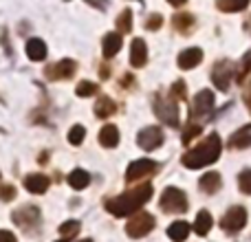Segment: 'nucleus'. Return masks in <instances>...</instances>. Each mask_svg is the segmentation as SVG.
Wrapping results in <instances>:
<instances>
[{"instance_id":"obj_29","label":"nucleus","mask_w":251,"mask_h":242,"mask_svg":"<svg viewBox=\"0 0 251 242\" xmlns=\"http://www.w3.org/2000/svg\"><path fill=\"white\" fill-rule=\"evenodd\" d=\"M97 91H100V86H97L95 82H79L77 88H75V93H77L79 97H93Z\"/></svg>"},{"instance_id":"obj_17","label":"nucleus","mask_w":251,"mask_h":242,"mask_svg":"<svg viewBox=\"0 0 251 242\" xmlns=\"http://www.w3.org/2000/svg\"><path fill=\"white\" fill-rule=\"evenodd\" d=\"M104 57H115L119 51H122V47H124V40H122V35L119 33H108L104 38Z\"/></svg>"},{"instance_id":"obj_34","label":"nucleus","mask_w":251,"mask_h":242,"mask_svg":"<svg viewBox=\"0 0 251 242\" xmlns=\"http://www.w3.org/2000/svg\"><path fill=\"white\" fill-rule=\"evenodd\" d=\"M161 24H163V16H159V13H152V16L148 18V22H146V29L156 31V29H161Z\"/></svg>"},{"instance_id":"obj_22","label":"nucleus","mask_w":251,"mask_h":242,"mask_svg":"<svg viewBox=\"0 0 251 242\" xmlns=\"http://www.w3.org/2000/svg\"><path fill=\"white\" fill-rule=\"evenodd\" d=\"M212 225H214V220H212V216H209V212L203 209V212L196 214V220H194V227H192V229H194L199 236H207L209 229H212Z\"/></svg>"},{"instance_id":"obj_42","label":"nucleus","mask_w":251,"mask_h":242,"mask_svg":"<svg viewBox=\"0 0 251 242\" xmlns=\"http://www.w3.org/2000/svg\"><path fill=\"white\" fill-rule=\"evenodd\" d=\"M79 242H93V240H79Z\"/></svg>"},{"instance_id":"obj_23","label":"nucleus","mask_w":251,"mask_h":242,"mask_svg":"<svg viewBox=\"0 0 251 242\" xmlns=\"http://www.w3.org/2000/svg\"><path fill=\"white\" fill-rule=\"evenodd\" d=\"M88 183H91V174L84 169H73L69 174V185L73 190H84V187H88Z\"/></svg>"},{"instance_id":"obj_14","label":"nucleus","mask_w":251,"mask_h":242,"mask_svg":"<svg viewBox=\"0 0 251 242\" xmlns=\"http://www.w3.org/2000/svg\"><path fill=\"white\" fill-rule=\"evenodd\" d=\"M201 60H203V51L201 48H185V51L178 55V66H181L183 71H190L194 69V66L201 64Z\"/></svg>"},{"instance_id":"obj_19","label":"nucleus","mask_w":251,"mask_h":242,"mask_svg":"<svg viewBox=\"0 0 251 242\" xmlns=\"http://www.w3.org/2000/svg\"><path fill=\"white\" fill-rule=\"evenodd\" d=\"M168 236L172 242H183L187 240V236H190V225H187L185 220H176L172 222V225L168 227Z\"/></svg>"},{"instance_id":"obj_32","label":"nucleus","mask_w":251,"mask_h":242,"mask_svg":"<svg viewBox=\"0 0 251 242\" xmlns=\"http://www.w3.org/2000/svg\"><path fill=\"white\" fill-rule=\"evenodd\" d=\"M185 97H187V93H185V82H183V79H178V82L172 84V99L183 101Z\"/></svg>"},{"instance_id":"obj_31","label":"nucleus","mask_w":251,"mask_h":242,"mask_svg":"<svg viewBox=\"0 0 251 242\" xmlns=\"http://www.w3.org/2000/svg\"><path fill=\"white\" fill-rule=\"evenodd\" d=\"M238 187L243 194H251V169H245L238 176Z\"/></svg>"},{"instance_id":"obj_37","label":"nucleus","mask_w":251,"mask_h":242,"mask_svg":"<svg viewBox=\"0 0 251 242\" xmlns=\"http://www.w3.org/2000/svg\"><path fill=\"white\" fill-rule=\"evenodd\" d=\"M0 242H18V240H16V236H13L11 231L0 229Z\"/></svg>"},{"instance_id":"obj_18","label":"nucleus","mask_w":251,"mask_h":242,"mask_svg":"<svg viewBox=\"0 0 251 242\" xmlns=\"http://www.w3.org/2000/svg\"><path fill=\"white\" fill-rule=\"evenodd\" d=\"M199 187L205 192V194H214V192L221 190V174L218 172H207L201 176Z\"/></svg>"},{"instance_id":"obj_6","label":"nucleus","mask_w":251,"mask_h":242,"mask_svg":"<svg viewBox=\"0 0 251 242\" xmlns=\"http://www.w3.org/2000/svg\"><path fill=\"white\" fill-rule=\"evenodd\" d=\"M156 169H159V165L150 159L132 161V163L128 165V169H126V181L134 183V181H139V178H148V176H152Z\"/></svg>"},{"instance_id":"obj_24","label":"nucleus","mask_w":251,"mask_h":242,"mask_svg":"<svg viewBox=\"0 0 251 242\" xmlns=\"http://www.w3.org/2000/svg\"><path fill=\"white\" fill-rule=\"evenodd\" d=\"M249 2L251 0H218L216 7L225 13H238V11H243V9H247Z\"/></svg>"},{"instance_id":"obj_16","label":"nucleus","mask_w":251,"mask_h":242,"mask_svg":"<svg viewBox=\"0 0 251 242\" xmlns=\"http://www.w3.org/2000/svg\"><path fill=\"white\" fill-rule=\"evenodd\" d=\"M26 55H29L31 62H42L47 57V44L40 38H33L26 42Z\"/></svg>"},{"instance_id":"obj_21","label":"nucleus","mask_w":251,"mask_h":242,"mask_svg":"<svg viewBox=\"0 0 251 242\" xmlns=\"http://www.w3.org/2000/svg\"><path fill=\"white\" fill-rule=\"evenodd\" d=\"M100 143L104 147H117V143H119V130H117V125H104L101 128V132H100Z\"/></svg>"},{"instance_id":"obj_1","label":"nucleus","mask_w":251,"mask_h":242,"mask_svg":"<svg viewBox=\"0 0 251 242\" xmlns=\"http://www.w3.org/2000/svg\"><path fill=\"white\" fill-rule=\"evenodd\" d=\"M150 196H152V185H150V183H146V185L137 187V190L126 192V194H122V196L106 198L104 200V207L108 209L113 216L126 218V216H132V214H137L139 209H141L143 205L150 200Z\"/></svg>"},{"instance_id":"obj_2","label":"nucleus","mask_w":251,"mask_h":242,"mask_svg":"<svg viewBox=\"0 0 251 242\" xmlns=\"http://www.w3.org/2000/svg\"><path fill=\"white\" fill-rule=\"evenodd\" d=\"M221 147H223L221 145V137L214 132V134H209L203 143H199L194 150L185 152L181 161H183V165H185V168H190V169L205 168V165L214 163V161L221 156Z\"/></svg>"},{"instance_id":"obj_3","label":"nucleus","mask_w":251,"mask_h":242,"mask_svg":"<svg viewBox=\"0 0 251 242\" xmlns=\"http://www.w3.org/2000/svg\"><path fill=\"white\" fill-rule=\"evenodd\" d=\"M154 113L156 117L163 121L165 125H172V128H178V121H181V115H178V104L172 97H156L154 99Z\"/></svg>"},{"instance_id":"obj_11","label":"nucleus","mask_w":251,"mask_h":242,"mask_svg":"<svg viewBox=\"0 0 251 242\" xmlns=\"http://www.w3.org/2000/svg\"><path fill=\"white\" fill-rule=\"evenodd\" d=\"M75 71H77V64H75L73 60H62V62H57V64H53L47 69V79H51V82L69 79L75 75Z\"/></svg>"},{"instance_id":"obj_38","label":"nucleus","mask_w":251,"mask_h":242,"mask_svg":"<svg viewBox=\"0 0 251 242\" xmlns=\"http://www.w3.org/2000/svg\"><path fill=\"white\" fill-rule=\"evenodd\" d=\"M88 2H91L93 7H97V9H106V7H108V0H88Z\"/></svg>"},{"instance_id":"obj_40","label":"nucleus","mask_w":251,"mask_h":242,"mask_svg":"<svg viewBox=\"0 0 251 242\" xmlns=\"http://www.w3.org/2000/svg\"><path fill=\"white\" fill-rule=\"evenodd\" d=\"M245 104H247V108H249V113H251V91L245 95Z\"/></svg>"},{"instance_id":"obj_13","label":"nucleus","mask_w":251,"mask_h":242,"mask_svg":"<svg viewBox=\"0 0 251 242\" xmlns=\"http://www.w3.org/2000/svg\"><path fill=\"white\" fill-rule=\"evenodd\" d=\"M146 62H148L146 42H143L141 38L132 40V44H130V64H132L134 69H141V66H146Z\"/></svg>"},{"instance_id":"obj_10","label":"nucleus","mask_w":251,"mask_h":242,"mask_svg":"<svg viewBox=\"0 0 251 242\" xmlns=\"http://www.w3.org/2000/svg\"><path fill=\"white\" fill-rule=\"evenodd\" d=\"M229 79H231V62L221 60L218 64H214L212 82L218 91H227V88H229Z\"/></svg>"},{"instance_id":"obj_35","label":"nucleus","mask_w":251,"mask_h":242,"mask_svg":"<svg viewBox=\"0 0 251 242\" xmlns=\"http://www.w3.org/2000/svg\"><path fill=\"white\" fill-rule=\"evenodd\" d=\"M13 196H16V187L13 185H0V200L9 203V200H13Z\"/></svg>"},{"instance_id":"obj_12","label":"nucleus","mask_w":251,"mask_h":242,"mask_svg":"<svg viewBox=\"0 0 251 242\" xmlns=\"http://www.w3.org/2000/svg\"><path fill=\"white\" fill-rule=\"evenodd\" d=\"M214 108V93L212 91H201L192 99V117H203Z\"/></svg>"},{"instance_id":"obj_4","label":"nucleus","mask_w":251,"mask_h":242,"mask_svg":"<svg viewBox=\"0 0 251 242\" xmlns=\"http://www.w3.org/2000/svg\"><path fill=\"white\" fill-rule=\"evenodd\" d=\"M159 207L163 209L165 214H183L187 209V198L178 187H168V190L161 194Z\"/></svg>"},{"instance_id":"obj_7","label":"nucleus","mask_w":251,"mask_h":242,"mask_svg":"<svg viewBox=\"0 0 251 242\" xmlns=\"http://www.w3.org/2000/svg\"><path fill=\"white\" fill-rule=\"evenodd\" d=\"M245 225H247V209L245 207H231L221 220V227L227 234H238Z\"/></svg>"},{"instance_id":"obj_8","label":"nucleus","mask_w":251,"mask_h":242,"mask_svg":"<svg viewBox=\"0 0 251 242\" xmlns=\"http://www.w3.org/2000/svg\"><path fill=\"white\" fill-rule=\"evenodd\" d=\"M163 130L159 128V125H148V128H143L141 132H139V137H137V143L143 147V150H148V152H152V150H156V147L163 143Z\"/></svg>"},{"instance_id":"obj_39","label":"nucleus","mask_w":251,"mask_h":242,"mask_svg":"<svg viewBox=\"0 0 251 242\" xmlns=\"http://www.w3.org/2000/svg\"><path fill=\"white\" fill-rule=\"evenodd\" d=\"M170 4H172V7H181V4H185L187 0H168Z\"/></svg>"},{"instance_id":"obj_5","label":"nucleus","mask_w":251,"mask_h":242,"mask_svg":"<svg viewBox=\"0 0 251 242\" xmlns=\"http://www.w3.org/2000/svg\"><path fill=\"white\" fill-rule=\"evenodd\" d=\"M156 220L152 214H146V212H137L132 218H130V222L126 225V234L130 236V238H143V236H148L152 229H154Z\"/></svg>"},{"instance_id":"obj_25","label":"nucleus","mask_w":251,"mask_h":242,"mask_svg":"<svg viewBox=\"0 0 251 242\" xmlns=\"http://www.w3.org/2000/svg\"><path fill=\"white\" fill-rule=\"evenodd\" d=\"M113 113H115V101L110 99V97H101V99L95 104V115H97L100 119L110 117Z\"/></svg>"},{"instance_id":"obj_20","label":"nucleus","mask_w":251,"mask_h":242,"mask_svg":"<svg viewBox=\"0 0 251 242\" xmlns=\"http://www.w3.org/2000/svg\"><path fill=\"white\" fill-rule=\"evenodd\" d=\"M249 145H251V125L240 128L238 132L229 139V147H234V150H243V147H249Z\"/></svg>"},{"instance_id":"obj_41","label":"nucleus","mask_w":251,"mask_h":242,"mask_svg":"<svg viewBox=\"0 0 251 242\" xmlns=\"http://www.w3.org/2000/svg\"><path fill=\"white\" fill-rule=\"evenodd\" d=\"M101 77H104V79H106V77H110V71L106 69V66H104V69H101Z\"/></svg>"},{"instance_id":"obj_28","label":"nucleus","mask_w":251,"mask_h":242,"mask_svg":"<svg viewBox=\"0 0 251 242\" xmlns=\"http://www.w3.org/2000/svg\"><path fill=\"white\" fill-rule=\"evenodd\" d=\"M117 29L122 31V33H128V31L132 29V11H130V9H124V11L119 13V18H117Z\"/></svg>"},{"instance_id":"obj_30","label":"nucleus","mask_w":251,"mask_h":242,"mask_svg":"<svg viewBox=\"0 0 251 242\" xmlns=\"http://www.w3.org/2000/svg\"><path fill=\"white\" fill-rule=\"evenodd\" d=\"M84 137H86V130H84L82 125H73V128L69 130V141L73 143V145H79V143L84 141Z\"/></svg>"},{"instance_id":"obj_15","label":"nucleus","mask_w":251,"mask_h":242,"mask_svg":"<svg viewBox=\"0 0 251 242\" xmlns=\"http://www.w3.org/2000/svg\"><path fill=\"white\" fill-rule=\"evenodd\" d=\"M49 178L44 174H31V176L25 178V187L31 192V194H44L49 190Z\"/></svg>"},{"instance_id":"obj_26","label":"nucleus","mask_w":251,"mask_h":242,"mask_svg":"<svg viewBox=\"0 0 251 242\" xmlns=\"http://www.w3.org/2000/svg\"><path fill=\"white\" fill-rule=\"evenodd\" d=\"M60 234H62V240L57 242H69L71 238L79 234V222L77 220H66L64 225H60Z\"/></svg>"},{"instance_id":"obj_9","label":"nucleus","mask_w":251,"mask_h":242,"mask_svg":"<svg viewBox=\"0 0 251 242\" xmlns=\"http://www.w3.org/2000/svg\"><path fill=\"white\" fill-rule=\"evenodd\" d=\"M11 218L16 225L22 227V229H33L35 225H40V209L33 207V205H25V207L16 209Z\"/></svg>"},{"instance_id":"obj_33","label":"nucleus","mask_w":251,"mask_h":242,"mask_svg":"<svg viewBox=\"0 0 251 242\" xmlns=\"http://www.w3.org/2000/svg\"><path fill=\"white\" fill-rule=\"evenodd\" d=\"M249 69H251V53H247V55L243 57V62H240L238 75H236V77H238V82H243V79H245V75L249 73Z\"/></svg>"},{"instance_id":"obj_27","label":"nucleus","mask_w":251,"mask_h":242,"mask_svg":"<svg viewBox=\"0 0 251 242\" xmlns=\"http://www.w3.org/2000/svg\"><path fill=\"white\" fill-rule=\"evenodd\" d=\"M194 18L190 13H181V16H174V26H176L181 33H190L192 26H194Z\"/></svg>"},{"instance_id":"obj_36","label":"nucleus","mask_w":251,"mask_h":242,"mask_svg":"<svg viewBox=\"0 0 251 242\" xmlns=\"http://www.w3.org/2000/svg\"><path fill=\"white\" fill-rule=\"evenodd\" d=\"M201 134V125H190V128L185 130V134H183V143H190L194 137H199Z\"/></svg>"}]
</instances>
